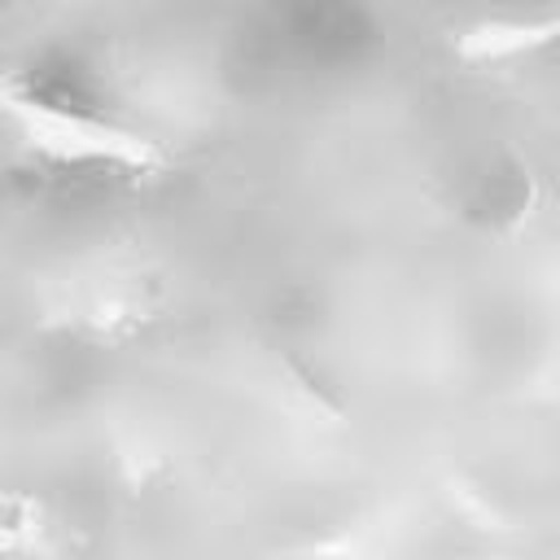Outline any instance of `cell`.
<instances>
[{"label": "cell", "mask_w": 560, "mask_h": 560, "mask_svg": "<svg viewBox=\"0 0 560 560\" xmlns=\"http://www.w3.org/2000/svg\"><path fill=\"white\" fill-rule=\"evenodd\" d=\"M0 109L13 118V127L35 149H44L57 162H109V166H149L153 162V149L144 140H136V136H127L109 122L70 114L61 105H48L31 88L4 83L0 88Z\"/></svg>", "instance_id": "cell-1"}]
</instances>
